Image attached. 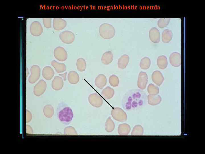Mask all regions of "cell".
<instances>
[{
	"instance_id": "4fadbf2b",
	"label": "cell",
	"mask_w": 205,
	"mask_h": 154,
	"mask_svg": "<svg viewBox=\"0 0 205 154\" xmlns=\"http://www.w3.org/2000/svg\"><path fill=\"white\" fill-rule=\"evenodd\" d=\"M95 82L97 87L99 89H102L106 84V77L103 74H99L96 78Z\"/></svg>"
},
{
	"instance_id": "277c9868",
	"label": "cell",
	"mask_w": 205,
	"mask_h": 154,
	"mask_svg": "<svg viewBox=\"0 0 205 154\" xmlns=\"http://www.w3.org/2000/svg\"><path fill=\"white\" fill-rule=\"evenodd\" d=\"M111 114L113 118L117 121L123 122L126 121L127 119L126 113L120 108H114L112 110Z\"/></svg>"
},
{
	"instance_id": "cb8c5ba5",
	"label": "cell",
	"mask_w": 205,
	"mask_h": 154,
	"mask_svg": "<svg viewBox=\"0 0 205 154\" xmlns=\"http://www.w3.org/2000/svg\"><path fill=\"white\" fill-rule=\"evenodd\" d=\"M151 63L150 59L148 57H144L141 60L140 66L142 69H147L149 68Z\"/></svg>"
},
{
	"instance_id": "7a4b0ae2",
	"label": "cell",
	"mask_w": 205,
	"mask_h": 154,
	"mask_svg": "<svg viewBox=\"0 0 205 154\" xmlns=\"http://www.w3.org/2000/svg\"><path fill=\"white\" fill-rule=\"evenodd\" d=\"M57 114L59 121L64 124H69L73 116L71 108L63 103L59 104L57 108Z\"/></svg>"
},
{
	"instance_id": "3957f363",
	"label": "cell",
	"mask_w": 205,
	"mask_h": 154,
	"mask_svg": "<svg viewBox=\"0 0 205 154\" xmlns=\"http://www.w3.org/2000/svg\"><path fill=\"white\" fill-rule=\"evenodd\" d=\"M99 33L100 36L104 39H109L114 36L115 31L112 25L108 23H104L100 26Z\"/></svg>"
},
{
	"instance_id": "9a60e30c",
	"label": "cell",
	"mask_w": 205,
	"mask_h": 154,
	"mask_svg": "<svg viewBox=\"0 0 205 154\" xmlns=\"http://www.w3.org/2000/svg\"><path fill=\"white\" fill-rule=\"evenodd\" d=\"M129 59V57L127 55L124 54L122 55L118 61V67L121 69L125 68L128 65Z\"/></svg>"
},
{
	"instance_id": "f1b7e54d",
	"label": "cell",
	"mask_w": 205,
	"mask_h": 154,
	"mask_svg": "<svg viewBox=\"0 0 205 154\" xmlns=\"http://www.w3.org/2000/svg\"><path fill=\"white\" fill-rule=\"evenodd\" d=\"M53 82V88L56 89H59L62 88L63 85V82L61 78L56 77Z\"/></svg>"
},
{
	"instance_id": "8fae6325",
	"label": "cell",
	"mask_w": 205,
	"mask_h": 154,
	"mask_svg": "<svg viewBox=\"0 0 205 154\" xmlns=\"http://www.w3.org/2000/svg\"><path fill=\"white\" fill-rule=\"evenodd\" d=\"M149 37L151 41L154 43L159 42L160 41V33L156 27L152 28L149 32Z\"/></svg>"
},
{
	"instance_id": "7402d4cb",
	"label": "cell",
	"mask_w": 205,
	"mask_h": 154,
	"mask_svg": "<svg viewBox=\"0 0 205 154\" xmlns=\"http://www.w3.org/2000/svg\"><path fill=\"white\" fill-rule=\"evenodd\" d=\"M77 69L80 72L84 71L86 67V63L85 60L82 58H78L76 62Z\"/></svg>"
},
{
	"instance_id": "484cf974",
	"label": "cell",
	"mask_w": 205,
	"mask_h": 154,
	"mask_svg": "<svg viewBox=\"0 0 205 154\" xmlns=\"http://www.w3.org/2000/svg\"><path fill=\"white\" fill-rule=\"evenodd\" d=\"M109 82L110 85L113 87H116L118 86L119 80L117 76L114 74L111 75L109 79Z\"/></svg>"
},
{
	"instance_id": "ac0fdd59",
	"label": "cell",
	"mask_w": 205,
	"mask_h": 154,
	"mask_svg": "<svg viewBox=\"0 0 205 154\" xmlns=\"http://www.w3.org/2000/svg\"><path fill=\"white\" fill-rule=\"evenodd\" d=\"M68 79L69 82L72 84H76L79 80L78 74L75 71H70L68 75Z\"/></svg>"
},
{
	"instance_id": "4dcf8cb0",
	"label": "cell",
	"mask_w": 205,
	"mask_h": 154,
	"mask_svg": "<svg viewBox=\"0 0 205 154\" xmlns=\"http://www.w3.org/2000/svg\"><path fill=\"white\" fill-rule=\"evenodd\" d=\"M158 91V88L152 84H149L147 87V91L151 95L156 94Z\"/></svg>"
},
{
	"instance_id": "d6986e66",
	"label": "cell",
	"mask_w": 205,
	"mask_h": 154,
	"mask_svg": "<svg viewBox=\"0 0 205 154\" xmlns=\"http://www.w3.org/2000/svg\"><path fill=\"white\" fill-rule=\"evenodd\" d=\"M114 94V89L107 86L103 89L101 92L102 96L106 99H109L112 98Z\"/></svg>"
},
{
	"instance_id": "ffe728a7",
	"label": "cell",
	"mask_w": 205,
	"mask_h": 154,
	"mask_svg": "<svg viewBox=\"0 0 205 154\" xmlns=\"http://www.w3.org/2000/svg\"><path fill=\"white\" fill-rule=\"evenodd\" d=\"M173 33L171 31L168 29L164 30L162 33V40L165 43H169L172 39Z\"/></svg>"
},
{
	"instance_id": "52a82bcc",
	"label": "cell",
	"mask_w": 205,
	"mask_h": 154,
	"mask_svg": "<svg viewBox=\"0 0 205 154\" xmlns=\"http://www.w3.org/2000/svg\"><path fill=\"white\" fill-rule=\"evenodd\" d=\"M30 30L32 35L35 36L41 35L43 32V29L40 23L37 21L33 22L31 24Z\"/></svg>"
},
{
	"instance_id": "83f0119b",
	"label": "cell",
	"mask_w": 205,
	"mask_h": 154,
	"mask_svg": "<svg viewBox=\"0 0 205 154\" xmlns=\"http://www.w3.org/2000/svg\"><path fill=\"white\" fill-rule=\"evenodd\" d=\"M170 21V18H161L157 22L158 26L161 28H164L167 26Z\"/></svg>"
},
{
	"instance_id": "44dd1931",
	"label": "cell",
	"mask_w": 205,
	"mask_h": 154,
	"mask_svg": "<svg viewBox=\"0 0 205 154\" xmlns=\"http://www.w3.org/2000/svg\"><path fill=\"white\" fill-rule=\"evenodd\" d=\"M167 58L165 56L161 55L158 57L157 64L160 68L163 69L165 68L167 65Z\"/></svg>"
},
{
	"instance_id": "4316f807",
	"label": "cell",
	"mask_w": 205,
	"mask_h": 154,
	"mask_svg": "<svg viewBox=\"0 0 205 154\" xmlns=\"http://www.w3.org/2000/svg\"><path fill=\"white\" fill-rule=\"evenodd\" d=\"M148 102L150 105H155L158 103L159 96L154 95H148L147 97Z\"/></svg>"
},
{
	"instance_id": "d4e9b609",
	"label": "cell",
	"mask_w": 205,
	"mask_h": 154,
	"mask_svg": "<svg viewBox=\"0 0 205 154\" xmlns=\"http://www.w3.org/2000/svg\"><path fill=\"white\" fill-rule=\"evenodd\" d=\"M52 64L58 72H63L66 70V67L64 64L59 63L54 60L52 62Z\"/></svg>"
},
{
	"instance_id": "30bf717a",
	"label": "cell",
	"mask_w": 205,
	"mask_h": 154,
	"mask_svg": "<svg viewBox=\"0 0 205 154\" xmlns=\"http://www.w3.org/2000/svg\"><path fill=\"white\" fill-rule=\"evenodd\" d=\"M169 60L170 64L174 67L179 66L181 64V56L176 52L172 53L170 55Z\"/></svg>"
},
{
	"instance_id": "603a6c76",
	"label": "cell",
	"mask_w": 205,
	"mask_h": 154,
	"mask_svg": "<svg viewBox=\"0 0 205 154\" xmlns=\"http://www.w3.org/2000/svg\"><path fill=\"white\" fill-rule=\"evenodd\" d=\"M115 127L114 123L110 117L107 119L105 124V129L108 132H111L114 129Z\"/></svg>"
},
{
	"instance_id": "6da1fadb",
	"label": "cell",
	"mask_w": 205,
	"mask_h": 154,
	"mask_svg": "<svg viewBox=\"0 0 205 154\" xmlns=\"http://www.w3.org/2000/svg\"><path fill=\"white\" fill-rule=\"evenodd\" d=\"M147 98L146 93L143 90L139 89L130 90L123 97L122 107L128 111L139 109L146 105Z\"/></svg>"
},
{
	"instance_id": "2e32d148",
	"label": "cell",
	"mask_w": 205,
	"mask_h": 154,
	"mask_svg": "<svg viewBox=\"0 0 205 154\" xmlns=\"http://www.w3.org/2000/svg\"><path fill=\"white\" fill-rule=\"evenodd\" d=\"M113 58V54L111 51H106L103 54L102 56L101 62L104 64H108L112 62Z\"/></svg>"
},
{
	"instance_id": "5b68a950",
	"label": "cell",
	"mask_w": 205,
	"mask_h": 154,
	"mask_svg": "<svg viewBox=\"0 0 205 154\" xmlns=\"http://www.w3.org/2000/svg\"><path fill=\"white\" fill-rule=\"evenodd\" d=\"M59 37L62 42L67 44L71 43L74 41L75 39L74 33L69 31H65L61 33Z\"/></svg>"
},
{
	"instance_id": "9c48e42d",
	"label": "cell",
	"mask_w": 205,
	"mask_h": 154,
	"mask_svg": "<svg viewBox=\"0 0 205 154\" xmlns=\"http://www.w3.org/2000/svg\"><path fill=\"white\" fill-rule=\"evenodd\" d=\"M148 77L147 74L145 72H140L139 74L137 82L138 88L142 90L145 89Z\"/></svg>"
},
{
	"instance_id": "f546056e",
	"label": "cell",
	"mask_w": 205,
	"mask_h": 154,
	"mask_svg": "<svg viewBox=\"0 0 205 154\" xmlns=\"http://www.w3.org/2000/svg\"><path fill=\"white\" fill-rule=\"evenodd\" d=\"M143 132V130L142 126L137 125L133 127L131 134L132 135H141L142 134Z\"/></svg>"
},
{
	"instance_id": "5bb4252c",
	"label": "cell",
	"mask_w": 205,
	"mask_h": 154,
	"mask_svg": "<svg viewBox=\"0 0 205 154\" xmlns=\"http://www.w3.org/2000/svg\"><path fill=\"white\" fill-rule=\"evenodd\" d=\"M151 78L153 82L157 85L160 86L162 83L164 78L160 72L155 71L153 72Z\"/></svg>"
},
{
	"instance_id": "e0dca14e",
	"label": "cell",
	"mask_w": 205,
	"mask_h": 154,
	"mask_svg": "<svg viewBox=\"0 0 205 154\" xmlns=\"http://www.w3.org/2000/svg\"><path fill=\"white\" fill-rule=\"evenodd\" d=\"M131 130L130 126L126 123H123L119 125L118 129V133L121 135H128Z\"/></svg>"
},
{
	"instance_id": "1f68e13d",
	"label": "cell",
	"mask_w": 205,
	"mask_h": 154,
	"mask_svg": "<svg viewBox=\"0 0 205 154\" xmlns=\"http://www.w3.org/2000/svg\"><path fill=\"white\" fill-rule=\"evenodd\" d=\"M51 19L44 18L43 22L44 27L48 29L51 27Z\"/></svg>"
},
{
	"instance_id": "ba28073f",
	"label": "cell",
	"mask_w": 205,
	"mask_h": 154,
	"mask_svg": "<svg viewBox=\"0 0 205 154\" xmlns=\"http://www.w3.org/2000/svg\"><path fill=\"white\" fill-rule=\"evenodd\" d=\"M54 54L55 57L60 61L65 60L67 57L66 51L64 48L60 46L58 47L55 49Z\"/></svg>"
},
{
	"instance_id": "8992f818",
	"label": "cell",
	"mask_w": 205,
	"mask_h": 154,
	"mask_svg": "<svg viewBox=\"0 0 205 154\" xmlns=\"http://www.w3.org/2000/svg\"><path fill=\"white\" fill-rule=\"evenodd\" d=\"M88 100L92 106L96 108L101 107L103 103L102 99L96 93L90 94L88 97Z\"/></svg>"
},
{
	"instance_id": "7c38bea8",
	"label": "cell",
	"mask_w": 205,
	"mask_h": 154,
	"mask_svg": "<svg viewBox=\"0 0 205 154\" xmlns=\"http://www.w3.org/2000/svg\"><path fill=\"white\" fill-rule=\"evenodd\" d=\"M66 25V21L63 19L54 18L53 19V27L56 30H61L64 28Z\"/></svg>"
}]
</instances>
